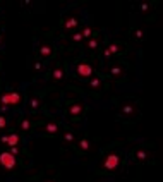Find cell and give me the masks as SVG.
<instances>
[{"instance_id": "30bf717a", "label": "cell", "mask_w": 163, "mask_h": 182, "mask_svg": "<svg viewBox=\"0 0 163 182\" xmlns=\"http://www.w3.org/2000/svg\"><path fill=\"white\" fill-rule=\"evenodd\" d=\"M77 148H79V151H82V153H88L89 148H91V143H89V139L82 138V139L77 143Z\"/></svg>"}, {"instance_id": "ba28073f", "label": "cell", "mask_w": 163, "mask_h": 182, "mask_svg": "<svg viewBox=\"0 0 163 182\" xmlns=\"http://www.w3.org/2000/svg\"><path fill=\"white\" fill-rule=\"evenodd\" d=\"M77 24H79V19H76V17H69V19H65V22H64V28L70 29V31H74L76 28H77Z\"/></svg>"}, {"instance_id": "6da1fadb", "label": "cell", "mask_w": 163, "mask_h": 182, "mask_svg": "<svg viewBox=\"0 0 163 182\" xmlns=\"http://www.w3.org/2000/svg\"><path fill=\"white\" fill-rule=\"evenodd\" d=\"M22 103V95L19 91H7L0 96V105L4 107H19Z\"/></svg>"}, {"instance_id": "ffe728a7", "label": "cell", "mask_w": 163, "mask_h": 182, "mask_svg": "<svg viewBox=\"0 0 163 182\" xmlns=\"http://www.w3.org/2000/svg\"><path fill=\"white\" fill-rule=\"evenodd\" d=\"M21 129H22V131H29V129H31V122H29V119H24L22 122H21Z\"/></svg>"}, {"instance_id": "9a60e30c", "label": "cell", "mask_w": 163, "mask_h": 182, "mask_svg": "<svg viewBox=\"0 0 163 182\" xmlns=\"http://www.w3.org/2000/svg\"><path fill=\"white\" fill-rule=\"evenodd\" d=\"M93 35H95V31H93V28H91V26H86V28L81 31L82 40H89V38H91Z\"/></svg>"}, {"instance_id": "e0dca14e", "label": "cell", "mask_w": 163, "mask_h": 182, "mask_svg": "<svg viewBox=\"0 0 163 182\" xmlns=\"http://www.w3.org/2000/svg\"><path fill=\"white\" fill-rule=\"evenodd\" d=\"M64 143H65V144H72V143H74V132H72V131H65V134H64Z\"/></svg>"}, {"instance_id": "8fae6325", "label": "cell", "mask_w": 163, "mask_h": 182, "mask_svg": "<svg viewBox=\"0 0 163 182\" xmlns=\"http://www.w3.org/2000/svg\"><path fill=\"white\" fill-rule=\"evenodd\" d=\"M98 45H100V40H98V36H96V35H93L88 40V43H86V48H88V50H96V48H98Z\"/></svg>"}, {"instance_id": "603a6c76", "label": "cell", "mask_w": 163, "mask_h": 182, "mask_svg": "<svg viewBox=\"0 0 163 182\" xmlns=\"http://www.w3.org/2000/svg\"><path fill=\"white\" fill-rule=\"evenodd\" d=\"M72 41H76V43L82 41V36H81V33H76V35H72Z\"/></svg>"}, {"instance_id": "3957f363", "label": "cell", "mask_w": 163, "mask_h": 182, "mask_svg": "<svg viewBox=\"0 0 163 182\" xmlns=\"http://www.w3.org/2000/svg\"><path fill=\"white\" fill-rule=\"evenodd\" d=\"M119 167H120V155L119 153L107 155V158L103 161V168H105L107 172H115Z\"/></svg>"}, {"instance_id": "9c48e42d", "label": "cell", "mask_w": 163, "mask_h": 182, "mask_svg": "<svg viewBox=\"0 0 163 182\" xmlns=\"http://www.w3.org/2000/svg\"><path fill=\"white\" fill-rule=\"evenodd\" d=\"M52 53H53V48H52L50 45H41L40 47V57H43V58H50Z\"/></svg>"}, {"instance_id": "8992f818", "label": "cell", "mask_w": 163, "mask_h": 182, "mask_svg": "<svg viewBox=\"0 0 163 182\" xmlns=\"http://www.w3.org/2000/svg\"><path fill=\"white\" fill-rule=\"evenodd\" d=\"M41 131H43V134L53 136V134H57L60 131V124H57V122H48V124H45V126L41 127Z\"/></svg>"}, {"instance_id": "d4e9b609", "label": "cell", "mask_w": 163, "mask_h": 182, "mask_svg": "<svg viewBox=\"0 0 163 182\" xmlns=\"http://www.w3.org/2000/svg\"><path fill=\"white\" fill-rule=\"evenodd\" d=\"M139 9H141V10H148V9H150V4H141Z\"/></svg>"}, {"instance_id": "4316f807", "label": "cell", "mask_w": 163, "mask_h": 182, "mask_svg": "<svg viewBox=\"0 0 163 182\" xmlns=\"http://www.w3.org/2000/svg\"><path fill=\"white\" fill-rule=\"evenodd\" d=\"M0 143H2V144H7V136H2V138H0Z\"/></svg>"}, {"instance_id": "2e32d148", "label": "cell", "mask_w": 163, "mask_h": 182, "mask_svg": "<svg viewBox=\"0 0 163 182\" xmlns=\"http://www.w3.org/2000/svg\"><path fill=\"white\" fill-rule=\"evenodd\" d=\"M107 48H108V52L113 55V53H119V52L122 50V45H120V43H110Z\"/></svg>"}, {"instance_id": "7c38bea8", "label": "cell", "mask_w": 163, "mask_h": 182, "mask_svg": "<svg viewBox=\"0 0 163 182\" xmlns=\"http://www.w3.org/2000/svg\"><path fill=\"white\" fill-rule=\"evenodd\" d=\"M108 74L110 76H113V77H120L124 74V69L122 67H119V65H112L108 69Z\"/></svg>"}, {"instance_id": "44dd1931", "label": "cell", "mask_w": 163, "mask_h": 182, "mask_svg": "<svg viewBox=\"0 0 163 182\" xmlns=\"http://www.w3.org/2000/svg\"><path fill=\"white\" fill-rule=\"evenodd\" d=\"M143 36H144L143 29H134V38H136V40H143Z\"/></svg>"}, {"instance_id": "7a4b0ae2", "label": "cell", "mask_w": 163, "mask_h": 182, "mask_svg": "<svg viewBox=\"0 0 163 182\" xmlns=\"http://www.w3.org/2000/svg\"><path fill=\"white\" fill-rule=\"evenodd\" d=\"M95 74V67L89 62H79L76 65V76L79 79H88V77H93Z\"/></svg>"}, {"instance_id": "5bb4252c", "label": "cell", "mask_w": 163, "mask_h": 182, "mask_svg": "<svg viewBox=\"0 0 163 182\" xmlns=\"http://www.w3.org/2000/svg\"><path fill=\"white\" fill-rule=\"evenodd\" d=\"M89 88H93V90H100V88H103V81L100 79V77H93V79L89 81Z\"/></svg>"}, {"instance_id": "83f0119b", "label": "cell", "mask_w": 163, "mask_h": 182, "mask_svg": "<svg viewBox=\"0 0 163 182\" xmlns=\"http://www.w3.org/2000/svg\"><path fill=\"white\" fill-rule=\"evenodd\" d=\"M52 182H53V181H52Z\"/></svg>"}, {"instance_id": "d6986e66", "label": "cell", "mask_w": 163, "mask_h": 182, "mask_svg": "<svg viewBox=\"0 0 163 182\" xmlns=\"http://www.w3.org/2000/svg\"><path fill=\"white\" fill-rule=\"evenodd\" d=\"M40 100L38 98H33L31 100V101H29V108H31V110H38V108H40Z\"/></svg>"}, {"instance_id": "277c9868", "label": "cell", "mask_w": 163, "mask_h": 182, "mask_svg": "<svg viewBox=\"0 0 163 182\" xmlns=\"http://www.w3.org/2000/svg\"><path fill=\"white\" fill-rule=\"evenodd\" d=\"M0 165L5 168V170H12L17 165V160H16V156L10 151H2L0 153Z\"/></svg>"}, {"instance_id": "484cf974", "label": "cell", "mask_w": 163, "mask_h": 182, "mask_svg": "<svg viewBox=\"0 0 163 182\" xmlns=\"http://www.w3.org/2000/svg\"><path fill=\"white\" fill-rule=\"evenodd\" d=\"M40 69H41V62H40V60H38V62L34 64V70L38 72V70H40Z\"/></svg>"}, {"instance_id": "52a82bcc", "label": "cell", "mask_w": 163, "mask_h": 182, "mask_svg": "<svg viewBox=\"0 0 163 182\" xmlns=\"http://www.w3.org/2000/svg\"><path fill=\"white\" fill-rule=\"evenodd\" d=\"M21 144V136L16 132H10L7 134V146L9 148H14V146H19Z\"/></svg>"}, {"instance_id": "7402d4cb", "label": "cell", "mask_w": 163, "mask_h": 182, "mask_svg": "<svg viewBox=\"0 0 163 182\" xmlns=\"http://www.w3.org/2000/svg\"><path fill=\"white\" fill-rule=\"evenodd\" d=\"M5 127H7V117L0 115V129H5Z\"/></svg>"}, {"instance_id": "5b68a950", "label": "cell", "mask_w": 163, "mask_h": 182, "mask_svg": "<svg viewBox=\"0 0 163 182\" xmlns=\"http://www.w3.org/2000/svg\"><path fill=\"white\" fill-rule=\"evenodd\" d=\"M84 112H86V107L82 105L81 101H76L69 107V115H72V117H81Z\"/></svg>"}, {"instance_id": "4fadbf2b", "label": "cell", "mask_w": 163, "mask_h": 182, "mask_svg": "<svg viewBox=\"0 0 163 182\" xmlns=\"http://www.w3.org/2000/svg\"><path fill=\"white\" fill-rule=\"evenodd\" d=\"M52 79H53V81H62V79H64V69H62V67L53 69V72H52Z\"/></svg>"}, {"instance_id": "cb8c5ba5", "label": "cell", "mask_w": 163, "mask_h": 182, "mask_svg": "<svg viewBox=\"0 0 163 182\" xmlns=\"http://www.w3.org/2000/svg\"><path fill=\"white\" fill-rule=\"evenodd\" d=\"M103 58H105V60H110V58H112V53L108 52V48H105V52H103Z\"/></svg>"}, {"instance_id": "ac0fdd59", "label": "cell", "mask_w": 163, "mask_h": 182, "mask_svg": "<svg viewBox=\"0 0 163 182\" xmlns=\"http://www.w3.org/2000/svg\"><path fill=\"white\" fill-rule=\"evenodd\" d=\"M134 156H136V160H139V161H144L146 158H148V153H146L144 149H136V153H134Z\"/></svg>"}]
</instances>
